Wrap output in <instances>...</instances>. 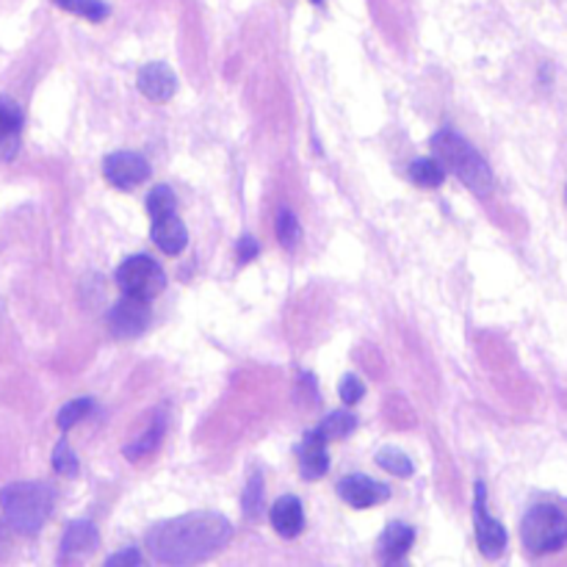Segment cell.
Listing matches in <instances>:
<instances>
[{"label":"cell","instance_id":"obj_12","mask_svg":"<svg viewBox=\"0 0 567 567\" xmlns=\"http://www.w3.org/2000/svg\"><path fill=\"white\" fill-rule=\"evenodd\" d=\"M299 471L308 482L321 480L330 471V454H327V441L319 430L308 432L299 449Z\"/></svg>","mask_w":567,"mask_h":567},{"label":"cell","instance_id":"obj_29","mask_svg":"<svg viewBox=\"0 0 567 567\" xmlns=\"http://www.w3.org/2000/svg\"><path fill=\"white\" fill-rule=\"evenodd\" d=\"M105 565H109V567H116V565H142V554H138L136 548H125V551H120V554H111V557L105 559Z\"/></svg>","mask_w":567,"mask_h":567},{"label":"cell","instance_id":"obj_31","mask_svg":"<svg viewBox=\"0 0 567 567\" xmlns=\"http://www.w3.org/2000/svg\"><path fill=\"white\" fill-rule=\"evenodd\" d=\"M313 3H321V0H313Z\"/></svg>","mask_w":567,"mask_h":567},{"label":"cell","instance_id":"obj_16","mask_svg":"<svg viewBox=\"0 0 567 567\" xmlns=\"http://www.w3.org/2000/svg\"><path fill=\"white\" fill-rule=\"evenodd\" d=\"M22 111L14 100H0V158H11L20 147Z\"/></svg>","mask_w":567,"mask_h":567},{"label":"cell","instance_id":"obj_6","mask_svg":"<svg viewBox=\"0 0 567 567\" xmlns=\"http://www.w3.org/2000/svg\"><path fill=\"white\" fill-rule=\"evenodd\" d=\"M474 524H476V543L480 551L487 559H498L507 551V529L487 513V487L485 482H476V498H474Z\"/></svg>","mask_w":567,"mask_h":567},{"label":"cell","instance_id":"obj_22","mask_svg":"<svg viewBox=\"0 0 567 567\" xmlns=\"http://www.w3.org/2000/svg\"><path fill=\"white\" fill-rule=\"evenodd\" d=\"M241 507H244V515H247L249 520L260 518V513H264V476L260 474L249 476L247 487H244Z\"/></svg>","mask_w":567,"mask_h":567},{"label":"cell","instance_id":"obj_9","mask_svg":"<svg viewBox=\"0 0 567 567\" xmlns=\"http://www.w3.org/2000/svg\"><path fill=\"white\" fill-rule=\"evenodd\" d=\"M338 496H341L349 507L369 509V507H377V504L388 502V498H391V487L382 485V482L377 480H369V476L363 474H354V476H343V480L338 482Z\"/></svg>","mask_w":567,"mask_h":567},{"label":"cell","instance_id":"obj_1","mask_svg":"<svg viewBox=\"0 0 567 567\" xmlns=\"http://www.w3.org/2000/svg\"><path fill=\"white\" fill-rule=\"evenodd\" d=\"M233 524L216 513H188L161 520L147 532L150 557L161 565L205 563L227 546Z\"/></svg>","mask_w":567,"mask_h":567},{"label":"cell","instance_id":"obj_3","mask_svg":"<svg viewBox=\"0 0 567 567\" xmlns=\"http://www.w3.org/2000/svg\"><path fill=\"white\" fill-rule=\"evenodd\" d=\"M432 147H435L437 161L443 164V169L454 172L465 186L474 194L485 197L493 192L496 181H493V169L485 158L480 155V150L463 138L460 133H454L452 127H443L432 138Z\"/></svg>","mask_w":567,"mask_h":567},{"label":"cell","instance_id":"obj_7","mask_svg":"<svg viewBox=\"0 0 567 567\" xmlns=\"http://www.w3.org/2000/svg\"><path fill=\"white\" fill-rule=\"evenodd\" d=\"M103 175L114 188H136L150 177V164L144 155L120 150L103 161Z\"/></svg>","mask_w":567,"mask_h":567},{"label":"cell","instance_id":"obj_27","mask_svg":"<svg viewBox=\"0 0 567 567\" xmlns=\"http://www.w3.org/2000/svg\"><path fill=\"white\" fill-rule=\"evenodd\" d=\"M363 393H365V385L358 380V377H354V374L343 377V380H341V399L349 404V408H352V404H358L360 399H363Z\"/></svg>","mask_w":567,"mask_h":567},{"label":"cell","instance_id":"obj_13","mask_svg":"<svg viewBox=\"0 0 567 567\" xmlns=\"http://www.w3.org/2000/svg\"><path fill=\"white\" fill-rule=\"evenodd\" d=\"M153 241L161 252L181 255L188 244V230L177 214H164L153 219Z\"/></svg>","mask_w":567,"mask_h":567},{"label":"cell","instance_id":"obj_30","mask_svg":"<svg viewBox=\"0 0 567 567\" xmlns=\"http://www.w3.org/2000/svg\"><path fill=\"white\" fill-rule=\"evenodd\" d=\"M6 548H9V535H6V526L0 524V557H6Z\"/></svg>","mask_w":567,"mask_h":567},{"label":"cell","instance_id":"obj_24","mask_svg":"<svg viewBox=\"0 0 567 567\" xmlns=\"http://www.w3.org/2000/svg\"><path fill=\"white\" fill-rule=\"evenodd\" d=\"M147 214L150 219L164 214H177V197L169 186H155L153 192L147 194Z\"/></svg>","mask_w":567,"mask_h":567},{"label":"cell","instance_id":"obj_5","mask_svg":"<svg viewBox=\"0 0 567 567\" xmlns=\"http://www.w3.org/2000/svg\"><path fill=\"white\" fill-rule=\"evenodd\" d=\"M116 286L136 299H153L166 288V271L150 255H133L116 269Z\"/></svg>","mask_w":567,"mask_h":567},{"label":"cell","instance_id":"obj_20","mask_svg":"<svg viewBox=\"0 0 567 567\" xmlns=\"http://www.w3.org/2000/svg\"><path fill=\"white\" fill-rule=\"evenodd\" d=\"M59 9L70 11V14L75 17H83V20H92V22H100L109 17V6L103 3V0H53Z\"/></svg>","mask_w":567,"mask_h":567},{"label":"cell","instance_id":"obj_11","mask_svg":"<svg viewBox=\"0 0 567 567\" xmlns=\"http://www.w3.org/2000/svg\"><path fill=\"white\" fill-rule=\"evenodd\" d=\"M97 546L100 535L92 520H72L64 532V540H61V559L70 563V559L89 557V554L97 551Z\"/></svg>","mask_w":567,"mask_h":567},{"label":"cell","instance_id":"obj_8","mask_svg":"<svg viewBox=\"0 0 567 567\" xmlns=\"http://www.w3.org/2000/svg\"><path fill=\"white\" fill-rule=\"evenodd\" d=\"M109 327L116 338H136L150 327V305L147 299L127 297L120 299L109 310Z\"/></svg>","mask_w":567,"mask_h":567},{"label":"cell","instance_id":"obj_2","mask_svg":"<svg viewBox=\"0 0 567 567\" xmlns=\"http://www.w3.org/2000/svg\"><path fill=\"white\" fill-rule=\"evenodd\" d=\"M0 509L17 535L33 537L53 513V491L44 482H11L0 491Z\"/></svg>","mask_w":567,"mask_h":567},{"label":"cell","instance_id":"obj_26","mask_svg":"<svg viewBox=\"0 0 567 567\" xmlns=\"http://www.w3.org/2000/svg\"><path fill=\"white\" fill-rule=\"evenodd\" d=\"M53 471L61 476H78V457L72 454V449L66 446V441H61L53 452Z\"/></svg>","mask_w":567,"mask_h":567},{"label":"cell","instance_id":"obj_14","mask_svg":"<svg viewBox=\"0 0 567 567\" xmlns=\"http://www.w3.org/2000/svg\"><path fill=\"white\" fill-rule=\"evenodd\" d=\"M269 518H271V526H275L277 535L288 537V540H293V537L302 535L305 509H302V502H299L297 496H282L280 502L271 507Z\"/></svg>","mask_w":567,"mask_h":567},{"label":"cell","instance_id":"obj_17","mask_svg":"<svg viewBox=\"0 0 567 567\" xmlns=\"http://www.w3.org/2000/svg\"><path fill=\"white\" fill-rule=\"evenodd\" d=\"M164 432H166V413L164 410H158L153 419V424H150L147 430H144L142 435L131 443V446H125V457L138 460V457H150L153 452H158L161 441H164Z\"/></svg>","mask_w":567,"mask_h":567},{"label":"cell","instance_id":"obj_18","mask_svg":"<svg viewBox=\"0 0 567 567\" xmlns=\"http://www.w3.org/2000/svg\"><path fill=\"white\" fill-rule=\"evenodd\" d=\"M354 430H358V415L347 413V410L330 413L319 426V432L324 435V441H341V437L352 435Z\"/></svg>","mask_w":567,"mask_h":567},{"label":"cell","instance_id":"obj_21","mask_svg":"<svg viewBox=\"0 0 567 567\" xmlns=\"http://www.w3.org/2000/svg\"><path fill=\"white\" fill-rule=\"evenodd\" d=\"M377 465H380L382 471H385V474H391V476H413L415 474V465H413V460L408 457V454H402V452H396V449H382L380 454H377Z\"/></svg>","mask_w":567,"mask_h":567},{"label":"cell","instance_id":"obj_10","mask_svg":"<svg viewBox=\"0 0 567 567\" xmlns=\"http://www.w3.org/2000/svg\"><path fill=\"white\" fill-rule=\"evenodd\" d=\"M136 83L138 92L147 100H153V103H166V100H172V94L177 92V75L172 72L169 64H164V61H150V64H144L142 70H138Z\"/></svg>","mask_w":567,"mask_h":567},{"label":"cell","instance_id":"obj_15","mask_svg":"<svg viewBox=\"0 0 567 567\" xmlns=\"http://www.w3.org/2000/svg\"><path fill=\"white\" fill-rule=\"evenodd\" d=\"M413 543H415L413 526L393 520V524H388V529L382 532V537H380V559L385 565L399 563V559H404V554L410 551V546H413Z\"/></svg>","mask_w":567,"mask_h":567},{"label":"cell","instance_id":"obj_28","mask_svg":"<svg viewBox=\"0 0 567 567\" xmlns=\"http://www.w3.org/2000/svg\"><path fill=\"white\" fill-rule=\"evenodd\" d=\"M236 252H238V264H249L252 258H258L260 247H258V241H255L252 236H244L241 241H238Z\"/></svg>","mask_w":567,"mask_h":567},{"label":"cell","instance_id":"obj_25","mask_svg":"<svg viewBox=\"0 0 567 567\" xmlns=\"http://www.w3.org/2000/svg\"><path fill=\"white\" fill-rule=\"evenodd\" d=\"M92 408H94L92 399H75V402L64 404V408L59 410V419H55V421H59V430L70 432L72 426L78 424V421L86 419V415L92 413Z\"/></svg>","mask_w":567,"mask_h":567},{"label":"cell","instance_id":"obj_4","mask_svg":"<svg viewBox=\"0 0 567 567\" xmlns=\"http://www.w3.org/2000/svg\"><path fill=\"white\" fill-rule=\"evenodd\" d=\"M520 540L529 554H554L567 546V509L559 504L540 502L520 520Z\"/></svg>","mask_w":567,"mask_h":567},{"label":"cell","instance_id":"obj_19","mask_svg":"<svg viewBox=\"0 0 567 567\" xmlns=\"http://www.w3.org/2000/svg\"><path fill=\"white\" fill-rule=\"evenodd\" d=\"M446 177V169H443L441 161L435 158H419L410 164V181L419 183L424 188H437Z\"/></svg>","mask_w":567,"mask_h":567},{"label":"cell","instance_id":"obj_23","mask_svg":"<svg viewBox=\"0 0 567 567\" xmlns=\"http://www.w3.org/2000/svg\"><path fill=\"white\" fill-rule=\"evenodd\" d=\"M299 236H302V230H299L293 210L280 208V214H277V241L282 244V249H293L299 244Z\"/></svg>","mask_w":567,"mask_h":567}]
</instances>
